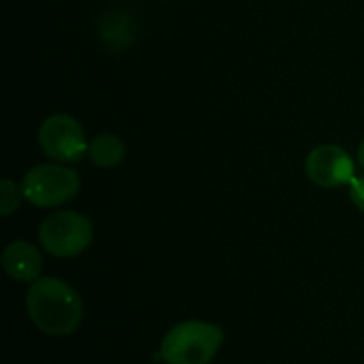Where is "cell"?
<instances>
[{
  "mask_svg": "<svg viewBox=\"0 0 364 364\" xmlns=\"http://www.w3.org/2000/svg\"><path fill=\"white\" fill-rule=\"evenodd\" d=\"M124 155H127V149L116 135H98L89 144V156H91L92 164L103 167V169H112V167L119 166L124 160Z\"/></svg>",
  "mask_w": 364,
  "mask_h": 364,
  "instance_id": "cell-9",
  "label": "cell"
},
{
  "mask_svg": "<svg viewBox=\"0 0 364 364\" xmlns=\"http://www.w3.org/2000/svg\"><path fill=\"white\" fill-rule=\"evenodd\" d=\"M306 174L315 185L336 188L354 180V160L340 146H320L306 159Z\"/></svg>",
  "mask_w": 364,
  "mask_h": 364,
  "instance_id": "cell-6",
  "label": "cell"
},
{
  "mask_svg": "<svg viewBox=\"0 0 364 364\" xmlns=\"http://www.w3.org/2000/svg\"><path fill=\"white\" fill-rule=\"evenodd\" d=\"M350 199L355 206L364 213V176L354 178L350 181Z\"/></svg>",
  "mask_w": 364,
  "mask_h": 364,
  "instance_id": "cell-11",
  "label": "cell"
},
{
  "mask_svg": "<svg viewBox=\"0 0 364 364\" xmlns=\"http://www.w3.org/2000/svg\"><path fill=\"white\" fill-rule=\"evenodd\" d=\"M23 198V188L18 187L16 183H13L11 180L0 181V208H2L0 213H2L4 217L16 212Z\"/></svg>",
  "mask_w": 364,
  "mask_h": 364,
  "instance_id": "cell-10",
  "label": "cell"
},
{
  "mask_svg": "<svg viewBox=\"0 0 364 364\" xmlns=\"http://www.w3.org/2000/svg\"><path fill=\"white\" fill-rule=\"evenodd\" d=\"M100 36L102 41L112 50H123L132 45L135 38L134 20L123 11H114L107 14L100 25Z\"/></svg>",
  "mask_w": 364,
  "mask_h": 364,
  "instance_id": "cell-8",
  "label": "cell"
},
{
  "mask_svg": "<svg viewBox=\"0 0 364 364\" xmlns=\"http://www.w3.org/2000/svg\"><path fill=\"white\" fill-rule=\"evenodd\" d=\"M28 203L41 208H53L71 201L80 188V178L70 167L43 164L25 174L21 181Z\"/></svg>",
  "mask_w": 364,
  "mask_h": 364,
  "instance_id": "cell-3",
  "label": "cell"
},
{
  "mask_svg": "<svg viewBox=\"0 0 364 364\" xmlns=\"http://www.w3.org/2000/svg\"><path fill=\"white\" fill-rule=\"evenodd\" d=\"M2 263L7 276L18 283L39 279V274L43 269L41 252L34 245L23 240L7 245L2 256Z\"/></svg>",
  "mask_w": 364,
  "mask_h": 364,
  "instance_id": "cell-7",
  "label": "cell"
},
{
  "mask_svg": "<svg viewBox=\"0 0 364 364\" xmlns=\"http://www.w3.org/2000/svg\"><path fill=\"white\" fill-rule=\"evenodd\" d=\"M39 148L46 156L63 164L80 162L89 153L84 128L66 114L48 117L39 128Z\"/></svg>",
  "mask_w": 364,
  "mask_h": 364,
  "instance_id": "cell-5",
  "label": "cell"
},
{
  "mask_svg": "<svg viewBox=\"0 0 364 364\" xmlns=\"http://www.w3.org/2000/svg\"><path fill=\"white\" fill-rule=\"evenodd\" d=\"M91 240V220L77 212L52 213L39 228V242L57 258H75L89 247Z\"/></svg>",
  "mask_w": 364,
  "mask_h": 364,
  "instance_id": "cell-4",
  "label": "cell"
},
{
  "mask_svg": "<svg viewBox=\"0 0 364 364\" xmlns=\"http://www.w3.org/2000/svg\"><path fill=\"white\" fill-rule=\"evenodd\" d=\"M27 311L41 333L68 336L80 326L84 304L68 283L55 277H39L27 294Z\"/></svg>",
  "mask_w": 364,
  "mask_h": 364,
  "instance_id": "cell-1",
  "label": "cell"
},
{
  "mask_svg": "<svg viewBox=\"0 0 364 364\" xmlns=\"http://www.w3.org/2000/svg\"><path fill=\"white\" fill-rule=\"evenodd\" d=\"M358 160H359V166H361L363 169H364V139H363L361 144H359V149H358Z\"/></svg>",
  "mask_w": 364,
  "mask_h": 364,
  "instance_id": "cell-12",
  "label": "cell"
},
{
  "mask_svg": "<svg viewBox=\"0 0 364 364\" xmlns=\"http://www.w3.org/2000/svg\"><path fill=\"white\" fill-rule=\"evenodd\" d=\"M224 341L223 329L208 322L188 320L164 336L160 359L167 364H208Z\"/></svg>",
  "mask_w": 364,
  "mask_h": 364,
  "instance_id": "cell-2",
  "label": "cell"
}]
</instances>
